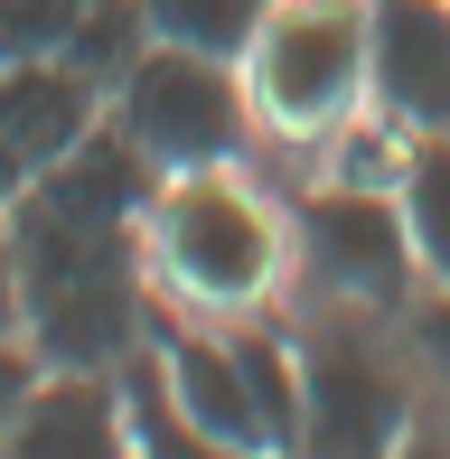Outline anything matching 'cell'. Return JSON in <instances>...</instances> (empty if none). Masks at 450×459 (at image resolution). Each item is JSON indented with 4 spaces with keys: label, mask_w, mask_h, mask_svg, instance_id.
<instances>
[{
    "label": "cell",
    "mask_w": 450,
    "mask_h": 459,
    "mask_svg": "<svg viewBox=\"0 0 450 459\" xmlns=\"http://www.w3.org/2000/svg\"><path fill=\"white\" fill-rule=\"evenodd\" d=\"M10 254H19V328L38 366H122L151 328L141 300V225H85L10 197Z\"/></svg>",
    "instance_id": "6da1fadb"
},
{
    "label": "cell",
    "mask_w": 450,
    "mask_h": 459,
    "mask_svg": "<svg viewBox=\"0 0 450 459\" xmlns=\"http://www.w3.org/2000/svg\"><path fill=\"white\" fill-rule=\"evenodd\" d=\"M141 244H151L160 281L207 300V309H244V300H263L281 281V225L235 169L160 178L151 216H141Z\"/></svg>",
    "instance_id": "7a4b0ae2"
},
{
    "label": "cell",
    "mask_w": 450,
    "mask_h": 459,
    "mask_svg": "<svg viewBox=\"0 0 450 459\" xmlns=\"http://www.w3.org/2000/svg\"><path fill=\"white\" fill-rule=\"evenodd\" d=\"M113 122L160 160V169H235L254 151V85H244L235 56L178 48V38H151L132 56V75L113 85Z\"/></svg>",
    "instance_id": "3957f363"
},
{
    "label": "cell",
    "mask_w": 450,
    "mask_h": 459,
    "mask_svg": "<svg viewBox=\"0 0 450 459\" xmlns=\"http://www.w3.org/2000/svg\"><path fill=\"white\" fill-rule=\"evenodd\" d=\"M254 113L291 141H329L366 103V0H273L244 56Z\"/></svg>",
    "instance_id": "277c9868"
},
{
    "label": "cell",
    "mask_w": 450,
    "mask_h": 459,
    "mask_svg": "<svg viewBox=\"0 0 450 459\" xmlns=\"http://www.w3.org/2000/svg\"><path fill=\"white\" fill-rule=\"evenodd\" d=\"M291 263L310 273L319 300H347V309H403L422 281L413 225H403L394 187H376V178L300 187L291 197Z\"/></svg>",
    "instance_id": "5b68a950"
},
{
    "label": "cell",
    "mask_w": 450,
    "mask_h": 459,
    "mask_svg": "<svg viewBox=\"0 0 450 459\" xmlns=\"http://www.w3.org/2000/svg\"><path fill=\"white\" fill-rule=\"evenodd\" d=\"M376 309H357L347 319V300H329V319L319 328H300V450H338V459H357V450H394L403 441V375L394 357L376 347Z\"/></svg>",
    "instance_id": "8992f818"
},
{
    "label": "cell",
    "mask_w": 450,
    "mask_h": 459,
    "mask_svg": "<svg viewBox=\"0 0 450 459\" xmlns=\"http://www.w3.org/2000/svg\"><path fill=\"white\" fill-rule=\"evenodd\" d=\"M366 103L394 132H450V0H366Z\"/></svg>",
    "instance_id": "52a82bcc"
},
{
    "label": "cell",
    "mask_w": 450,
    "mask_h": 459,
    "mask_svg": "<svg viewBox=\"0 0 450 459\" xmlns=\"http://www.w3.org/2000/svg\"><path fill=\"white\" fill-rule=\"evenodd\" d=\"M160 178H169V169H160L122 122H94L66 160H48V169L29 178V197L56 206V216H85V225H141L151 197H160Z\"/></svg>",
    "instance_id": "ba28073f"
},
{
    "label": "cell",
    "mask_w": 450,
    "mask_h": 459,
    "mask_svg": "<svg viewBox=\"0 0 450 459\" xmlns=\"http://www.w3.org/2000/svg\"><path fill=\"white\" fill-rule=\"evenodd\" d=\"M10 450L29 459H104L122 450V385L113 366H48L10 412Z\"/></svg>",
    "instance_id": "9c48e42d"
},
{
    "label": "cell",
    "mask_w": 450,
    "mask_h": 459,
    "mask_svg": "<svg viewBox=\"0 0 450 459\" xmlns=\"http://www.w3.org/2000/svg\"><path fill=\"white\" fill-rule=\"evenodd\" d=\"M94 94L104 85L75 75L66 56H10V66H0V141L29 160V178L94 132Z\"/></svg>",
    "instance_id": "30bf717a"
},
{
    "label": "cell",
    "mask_w": 450,
    "mask_h": 459,
    "mask_svg": "<svg viewBox=\"0 0 450 459\" xmlns=\"http://www.w3.org/2000/svg\"><path fill=\"white\" fill-rule=\"evenodd\" d=\"M160 357H169L178 403L207 431V450H273V431H263V412H254V385H244V366H235L225 338H188V328H178V338H160Z\"/></svg>",
    "instance_id": "8fae6325"
},
{
    "label": "cell",
    "mask_w": 450,
    "mask_h": 459,
    "mask_svg": "<svg viewBox=\"0 0 450 459\" xmlns=\"http://www.w3.org/2000/svg\"><path fill=\"white\" fill-rule=\"evenodd\" d=\"M113 385H122V450H151V459L207 450V431H197L188 403H178V375H169V357H160V338L132 347V357L113 366Z\"/></svg>",
    "instance_id": "7c38bea8"
},
{
    "label": "cell",
    "mask_w": 450,
    "mask_h": 459,
    "mask_svg": "<svg viewBox=\"0 0 450 459\" xmlns=\"http://www.w3.org/2000/svg\"><path fill=\"white\" fill-rule=\"evenodd\" d=\"M394 206H403V225H413L422 281H450V132H413L403 141Z\"/></svg>",
    "instance_id": "4fadbf2b"
},
{
    "label": "cell",
    "mask_w": 450,
    "mask_h": 459,
    "mask_svg": "<svg viewBox=\"0 0 450 459\" xmlns=\"http://www.w3.org/2000/svg\"><path fill=\"white\" fill-rule=\"evenodd\" d=\"M225 347H235L244 385H254V412L273 431V450H300V347L281 328H235Z\"/></svg>",
    "instance_id": "5bb4252c"
},
{
    "label": "cell",
    "mask_w": 450,
    "mask_h": 459,
    "mask_svg": "<svg viewBox=\"0 0 450 459\" xmlns=\"http://www.w3.org/2000/svg\"><path fill=\"white\" fill-rule=\"evenodd\" d=\"M141 19H151V38H178V48H207V56H254L263 19H273V0H141Z\"/></svg>",
    "instance_id": "9a60e30c"
},
{
    "label": "cell",
    "mask_w": 450,
    "mask_h": 459,
    "mask_svg": "<svg viewBox=\"0 0 450 459\" xmlns=\"http://www.w3.org/2000/svg\"><path fill=\"white\" fill-rule=\"evenodd\" d=\"M141 48H151V19H141V0H85V19H75V38H66V66L94 75V85H122Z\"/></svg>",
    "instance_id": "2e32d148"
},
{
    "label": "cell",
    "mask_w": 450,
    "mask_h": 459,
    "mask_svg": "<svg viewBox=\"0 0 450 459\" xmlns=\"http://www.w3.org/2000/svg\"><path fill=\"white\" fill-rule=\"evenodd\" d=\"M85 0H0V66L10 56H66Z\"/></svg>",
    "instance_id": "e0dca14e"
},
{
    "label": "cell",
    "mask_w": 450,
    "mask_h": 459,
    "mask_svg": "<svg viewBox=\"0 0 450 459\" xmlns=\"http://www.w3.org/2000/svg\"><path fill=\"white\" fill-rule=\"evenodd\" d=\"M29 385H38V347L19 328H0V441H10V412L29 403Z\"/></svg>",
    "instance_id": "ac0fdd59"
},
{
    "label": "cell",
    "mask_w": 450,
    "mask_h": 459,
    "mask_svg": "<svg viewBox=\"0 0 450 459\" xmlns=\"http://www.w3.org/2000/svg\"><path fill=\"white\" fill-rule=\"evenodd\" d=\"M413 328H422V357H432V375H441V385H450V281H441L432 300L413 309Z\"/></svg>",
    "instance_id": "d6986e66"
},
{
    "label": "cell",
    "mask_w": 450,
    "mask_h": 459,
    "mask_svg": "<svg viewBox=\"0 0 450 459\" xmlns=\"http://www.w3.org/2000/svg\"><path fill=\"white\" fill-rule=\"evenodd\" d=\"M0 328H19V254H10V216H0Z\"/></svg>",
    "instance_id": "ffe728a7"
},
{
    "label": "cell",
    "mask_w": 450,
    "mask_h": 459,
    "mask_svg": "<svg viewBox=\"0 0 450 459\" xmlns=\"http://www.w3.org/2000/svg\"><path fill=\"white\" fill-rule=\"evenodd\" d=\"M19 187H29V160H19L10 141H0V216H10V197H19Z\"/></svg>",
    "instance_id": "44dd1931"
}]
</instances>
